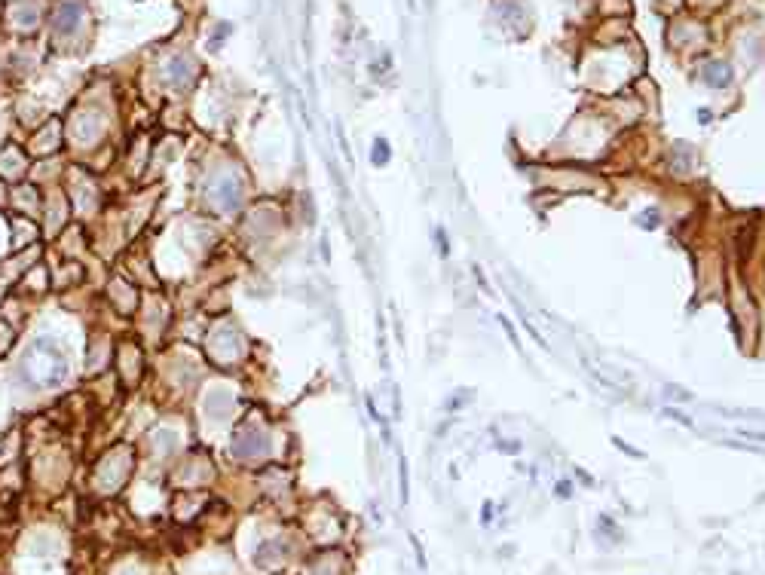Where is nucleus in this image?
<instances>
[{"label":"nucleus","mask_w":765,"mask_h":575,"mask_svg":"<svg viewBox=\"0 0 765 575\" xmlns=\"http://www.w3.org/2000/svg\"><path fill=\"white\" fill-rule=\"evenodd\" d=\"M704 80H707V83H713V86H725V83L732 80V71L725 68V64H720V61H716V64H707V68H704Z\"/></svg>","instance_id":"12"},{"label":"nucleus","mask_w":765,"mask_h":575,"mask_svg":"<svg viewBox=\"0 0 765 575\" xmlns=\"http://www.w3.org/2000/svg\"><path fill=\"white\" fill-rule=\"evenodd\" d=\"M13 343H16V331L9 328V324H6L4 319H0V355H6Z\"/></svg>","instance_id":"13"},{"label":"nucleus","mask_w":765,"mask_h":575,"mask_svg":"<svg viewBox=\"0 0 765 575\" xmlns=\"http://www.w3.org/2000/svg\"><path fill=\"white\" fill-rule=\"evenodd\" d=\"M208 199L218 211H236L245 199V181L239 178L236 172L218 174V178L208 184Z\"/></svg>","instance_id":"3"},{"label":"nucleus","mask_w":765,"mask_h":575,"mask_svg":"<svg viewBox=\"0 0 765 575\" xmlns=\"http://www.w3.org/2000/svg\"><path fill=\"white\" fill-rule=\"evenodd\" d=\"M110 297H114L117 309H123L126 315H132V312H135L138 294H135V288L129 285V282H123V279H114V282H110Z\"/></svg>","instance_id":"11"},{"label":"nucleus","mask_w":765,"mask_h":575,"mask_svg":"<svg viewBox=\"0 0 765 575\" xmlns=\"http://www.w3.org/2000/svg\"><path fill=\"white\" fill-rule=\"evenodd\" d=\"M233 456L239 462H257L263 456L266 450H270V438L261 432V429H254V425H242L236 434H233Z\"/></svg>","instance_id":"4"},{"label":"nucleus","mask_w":765,"mask_h":575,"mask_svg":"<svg viewBox=\"0 0 765 575\" xmlns=\"http://www.w3.org/2000/svg\"><path fill=\"white\" fill-rule=\"evenodd\" d=\"M129 468H132V459H129V450H114V453H107L105 459L98 462V471H95V480L105 490H117L119 484L126 480L129 475Z\"/></svg>","instance_id":"5"},{"label":"nucleus","mask_w":765,"mask_h":575,"mask_svg":"<svg viewBox=\"0 0 765 575\" xmlns=\"http://www.w3.org/2000/svg\"><path fill=\"white\" fill-rule=\"evenodd\" d=\"M386 156H389V147H386V141H376V147H374V162H376V165L386 162Z\"/></svg>","instance_id":"15"},{"label":"nucleus","mask_w":765,"mask_h":575,"mask_svg":"<svg viewBox=\"0 0 765 575\" xmlns=\"http://www.w3.org/2000/svg\"><path fill=\"white\" fill-rule=\"evenodd\" d=\"M208 355H211V361H215V364H224V367H230V364H236L239 358H242V337H239V331L233 328V324H218L215 331L208 333Z\"/></svg>","instance_id":"2"},{"label":"nucleus","mask_w":765,"mask_h":575,"mask_svg":"<svg viewBox=\"0 0 765 575\" xmlns=\"http://www.w3.org/2000/svg\"><path fill=\"white\" fill-rule=\"evenodd\" d=\"M144 355H141V349L135 346V343H123V346H119V377L126 379L129 386H135L138 379L144 377V361H141Z\"/></svg>","instance_id":"9"},{"label":"nucleus","mask_w":765,"mask_h":575,"mask_svg":"<svg viewBox=\"0 0 765 575\" xmlns=\"http://www.w3.org/2000/svg\"><path fill=\"white\" fill-rule=\"evenodd\" d=\"M101 132H105V119H101V114H95V110H83V114L71 119V138L83 147L95 144Z\"/></svg>","instance_id":"7"},{"label":"nucleus","mask_w":765,"mask_h":575,"mask_svg":"<svg viewBox=\"0 0 765 575\" xmlns=\"http://www.w3.org/2000/svg\"><path fill=\"white\" fill-rule=\"evenodd\" d=\"M18 370H22V377L34 389H59L64 379H68L71 364H68V355H64V349L59 343L49 337H37L25 346Z\"/></svg>","instance_id":"1"},{"label":"nucleus","mask_w":765,"mask_h":575,"mask_svg":"<svg viewBox=\"0 0 765 575\" xmlns=\"http://www.w3.org/2000/svg\"><path fill=\"white\" fill-rule=\"evenodd\" d=\"M25 172V153L18 147H4L0 150V178H18Z\"/></svg>","instance_id":"10"},{"label":"nucleus","mask_w":765,"mask_h":575,"mask_svg":"<svg viewBox=\"0 0 765 575\" xmlns=\"http://www.w3.org/2000/svg\"><path fill=\"white\" fill-rule=\"evenodd\" d=\"M83 22V0H61L49 18V28L59 37H71Z\"/></svg>","instance_id":"6"},{"label":"nucleus","mask_w":765,"mask_h":575,"mask_svg":"<svg viewBox=\"0 0 765 575\" xmlns=\"http://www.w3.org/2000/svg\"><path fill=\"white\" fill-rule=\"evenodd\" d=\"M16 25H18V28H34V25H37V9H34V6L18 9V13H16Z\"/></svg>","instance_id":"14"},{"label":"nucleus","mask_w":765,"mask_h":575,"mask_svg":"<svg viewBox=\"0 0 765 575\" xmlns=\"http://www.w3.org/2000/svg\"><path fill=\"white\" fill-rule=\"evenodd\" d=\"M193 77H196V68H193V61L187 59V55H172V59L162 64V80H165V86L174 89V92L190 86Z\"/></svg>","instance_id":"8"}]
</instances>
